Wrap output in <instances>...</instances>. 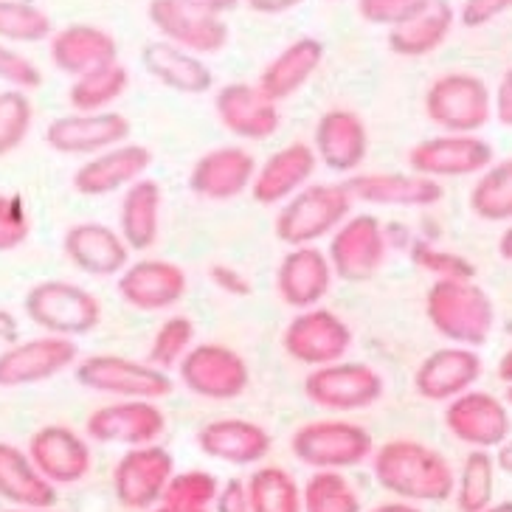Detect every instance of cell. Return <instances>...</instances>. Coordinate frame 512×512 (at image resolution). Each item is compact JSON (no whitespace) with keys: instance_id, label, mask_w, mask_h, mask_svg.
Masks as SVG:
<instances>
[{"instance_id":"cell-12","label":"cell","mask_w":512,"mask_h":512,"mask_svg":"<svg viewBox=\"0 0 512 512\" xmlns=\"http://www.w3.org/2000/svg\"><path fill=\"white\" fill-rule=\"evenodd\" d=\"M79 361V347L71 338L60 335H37L15 341L0 349V389H23L60 377L74 369Z\"/></svg>"},{"instance_id":"cell-13","label":"cell","mask_w":512,"mask_h":512,"mask_svg":"<svg viewBox=\"0 0 512 512\" xmlns=\"http://www.w3.org/2000/svg\"><path fill=\"white\" fill-rule=\"evenodd\" d=\"M493 161V144L479 133H442L408 150V169L434 181L482 175Z\"/></svg>"},{"instance_id":"cell-11","label":"cell","mask_w":512,"mask_h":512,"mask_svg":"<svg viewBox=\"0 0 512 512\" xmlns=\"http://www.w3.org/2000/svg\"><path fill=\"white\" fill-rule=\"evenodd\" d=\"M352 341L355 338L347 321L321 304L296 310V316L287 321L285 335H282V347L287 355L310 369L344 361L352 349Z\"/></svg>"},{"instance_id":"cell-7","label":"cell","mask_w":512,"mask_h":512,"mask_svg":"<svg viewBox=\"0 0 512 512\" xmlns=\"http://www.w3.org/2000/svg\"><path fill=\"white\" fill-rule=\"evenodd\" d=\"M425 116L442 133H479L493 119V93L482 76L442 74L425 91Z\"/></svg>"},{"instance_id":"cell-30","label":"cell","mask_w":512,"mask_h":512,"mask_svg":"<svg viewBox=\"0 0 512 512\" xmlns=\"http://www.w3.org/2000/svg\"><path fill=\"white\" fill-rule=\"evenodd\" d=\"M197 448L214 462L248 467L259 465L271 453L273 439L268 428H262L259 422L223 417V420L206 422L197 431Z\"/></svg>"},{"instance_id":"cell-64","label":"cell","mask_w":512,"mask_h":512,"mask_svg":"<svg viewBox=\"0 0 512 512\" xmlns=\"http://www.w3.org/2000/svg\"><path fill=\"white\" fill-rule=\"evenodd\" d=\"M504 403L512 408V386H507V397H504Z\"/></svg>"},{"instance_id":"cell-54","label":"cell","mask_w":512,"mask_h":512,"mask_svg":"<svg viewBox=\"0 0 512 512\" xmlns=\"http://www.w3.org/2000/svg\"><path fill=\"white\" fill-rule=\"evenodd\" d=\"M245 3L254 9L256 15L276 17V15H287V12H293L296 6H302L304 0H245Z\"/></svg>"},{"instance_id":"cell-63","label":"cell","mask_w":512,"mask_h":512,"mask_svg":"<svg viewBox=\"0 0 512 512\" xmlns=\"http://www.w3.org/2000/svg\"><path fill=\"white\" fill-rule=\"evenodd\" d=\"M0 512H51V510H40V507H6Z\"/></svg>"},{"instance_id":"cell-2","label":"cell","mask_w":512,"mask_h":512,"mask_svg":"<svg viewBox=\"0 0 512 512\" xmlns=\"http://www.w3.org/2000/svg\"><path fill=\"white\" fill-rule=\"evenodd\" d=\"M428 324L456 347H484L496 330V302L476 279H434L425 296Z\"/></svg>"},{"instance_id":"cell-61","label":"cell","mask_w":512,"mask_h":512,"mask_svg":"<svg viewBox=\"0 0 512 512\" xmlns=\"http://www.w3.org/2000/svg\"><path fill=\"white\" fill-rule=\"evenodd\" d=\"M147 512H209V510H186V507H175V504H164V501H158V504Z\"/></svg>"},{"instance_id":"cell-23","label":"cell","mask_w":512,"mask_h":512,"mask_svg":"<svg viewBox=\"0 0 512 512\" xmlns=\"http://www.w3.org/2000/svg\"><path fill=\"white\" fill-rule=\"evenodd\" d=\"M484 375V361L470 347H439L425 355L414 372V392L428 403H451L453 397L476 389Z\"/></svg>"},{"instance_id":"cell-16","label":"cell","mask_w":512,"mask_h":512,"mask_svg":"<svg viewBox=\"0 0 512 512\" xmlns=\"http://www.w3.org/2000/svg\"><path fill=\"white\" fill-rule=\"evenodd\" d=\"M445 428L467 448L498 451L512 437L510 406L496 394L470 389L445 406Z\"/></svg>"},{"instance_id":"cell-32","label":"cell","mask_w":512,"mask_h":512,"mask_svg":"<svg viewBox=\"0 0 512 512\" xmlns=\"http://www.w3.org/2000/svg\"><path fill=\"white\" fill-rule=\"evenodd\" d=\"M164 189L152 178H141L121 192L119 234L133 254H147L161 237Z\"/></svg>"},{"instance_id":"cell-52","label":"cell","mask_w":512,"mask_h":512,"mask_svg":"<svg viewBox=\"0 0 512 512\" xmlns=\"http://www.w3.org/2000/svg\"><path fill=\"white\" fill-rule=\"evenodd\" d=\"M211 507H214V512H251V498H248L245 479H228V482L220 484Z\"/></svg>"},{"instance_id":"cell-36","label":"cell","mask_w":512,"mask_h":512,"mask_svg":"<svg viewBox=\"0 0 512 512\" xmlns=\"http://www.w3.org/2000/svg\"><path fill=\"white\" fill-rule=\"evenodd\" d=\"M453 20L456 15L448 0H431L422 12L389 31V48L400 57H425L448 40Z\"/></svg>"},{"instance_id":"cell-1","label":"cell","mask_w":512,"mask_h":512,"mask_svg":"<svg viewBox=\"0 0 512 512\" xmlns=\"http://www.w3.org/2000/svg\"><path fill=\"white\" fill-rule=\"evenodd\" d=\"M377 484L400 501L442 504L453 496L456 473L451 462L431 445L417 439H389L372 453Z\"/></svg>"},{"instance_id":"cell-37","label":"cell","mask_w":512,"mask_h":512,"mask_svg":"<svg viewBox=\"0 0 512 512\" xmlns=\"http://www.w3.org/2000/svg\"><path fill=\"white\" fill-rule=\"evenodd\" d=\"M470 211L484 223L512 220V158H501L484 169L470 189Z\"/></svg>"},{"instance_id":"cell-58","label":"cell","mask_w":512,"mask_h":512,"mask_svg":"<svg viewBox=\"0 0 512 512\" xmlns=\"http://www.w3.org/2000/svg\"><path fill=\"white\" fill-rule=\"evenodd\" d=\"M496 375L501 383H507V386H512V347L501 355V361H498L496 366Z\"/></svg>"},{"instance_id":"cell-38","label":"cell","mask_w":512,"mask_h":512,"mask_svg":"<svg viewBox=\"0 0 512 512\" xmlns=\"http://www.w3.org/2000/svg\"><path fill=\"white\" fill-rule=\"evenodd\" d=\"M127 88H130V71L121 62H113L91 74L76 76L68 91V102L76 113H105L113 102H119Z\"/></svg>"},{"instance_id":"cell-26","label":"cell","mask_w":512,"mask_h":512,"mask_svg":"<svg viewBox=\"0 0 512 512\" xmlns=\"http://www.w3.org/2000/svg\"><path fill=\"white\" fill-rule=\"evenodd\" d=\"M62 254L76 271L91 279H116L127 265L133 251L121 240L119 228L85 220L74 223L62 237Z\"/></svg>"},{"instance_id":"cell-25","label":"cell","mask_w":512,"mask_h":512,"mask_svg":"<svg viewBox=\"0 0 512 512\" xmlns=\"http://www.w3.org/2000/svg\"><path fill=\"white\" fill-rule=\"evenodd\" d=\"M152 166V150L144 144L124 141L119 147L85 158V164L76 166L74 192L82 197H107L124 192L141 178H147Z\"/></svg>"},{"instance_id":"cell-57","label":"cell","mask_w":512,"mask_h":512,"mask_svg":"<svg viewBox=\"0 0 512 512\" xmlns=\"http://www.w3.org/2000/svg\"><path fill=\"white\" fill-rule=\"evenodd\" d=\"M366 512H422L417 504H411V501H386V504H377V507H372V510Z\"/></svg>"},{"instance_id":"cell-49","label":"cell","mask_w":512,"mask_h":512,"mask_svg":"<svg viewBox=\"0 0 512 512\" xmlns=\"http://www.w3.org/2000/svg\"><path fill=\"white\" fill-rule=\"evenodd\" d=\"M431 0H358V15L366 23L375 26H386L394 29L400 23H406L408 17H414L422 12Z\"/></svg>"},{"instance_id":"cell-44","label":"cell","mask_w":512,"mask_h":512,"mask_svg":"<svg viewBox=\"0 0 512 512\" xmlns=\"http://www.w3.org/2000/svg\"><path fill=\"white\" fill-rule=\"evenodd\" d=\"M34 124V105L29 93L6 88L0 91V158L23 147Z\"/></svg>"},{"instance_id":"cell-45","label":"cell","mask_w":512,"mask_h":512,"mask_svg":"<svg viewBox=\"0 0 512 512\" xmlns=\"http://www.w3.org/2000/svg\"><path fill=\"white\" fill-rule=\"evenodd\" d=\"M217 490H220V479L209 470H183V473H172L161 501L186 510H209Z\"/></svg>"},{"instance_id":"cell-43","label":"cell","mask_w":512,"mask_h":512,"mask_svg":"<svg viewBox=\"0 0 512 512\" xmlns=\"http://www.w3.org/2000/svg\"><path fill=\"white\" fill-rule=\"evenodd\" d=\"M192 347H195V321L189 316H169L152 335L147 363H152L155 369L172 372L181 366Z\"/></svg>"},{"instance_id":"cell-20","label":"cell","mask_w":512,"mask_h":512,"mask_svg":"<svg viewBox=\"0 0 512 512\" xmlns=\"http://www.w3.org/2000/svg\"><path fill=\"white\" fill-rule=\"evenodd\" d=\"M310 147H313L318 164L324 169L352 178V175L361 172V166L366 164V155H369L366 121L355 110H347V107L327 110L316 121Z\"/></svg>"},{"instance_id":"cell-29","label":"cell","mask_w":512,"mask_h":512,"mask_svg":"<svg viewBox=\"0 0 512 512\" xmlns=\"http://www.w3.org/2000/svg\"><path fill=\"white\" fill-rule=\"evenodd\" d=\"M316 169L318 158L310 144H287L256 166L254 183L248 192L259 206H282L296 192H302L307 183H313Z\"/></svg>"},{"instance_id":"cell-53","label":"cell","mask_w":512,"mask_h":512,"mask_svg":"<svg viewBox=\"0 0 512 512\" xmlns=\"http://www.w3.org/2000/svg\"><path fill=\"white\" fill-rule=\"evenodd\" d=\"M493 116H496L504 127H512V68L501 76V82H498L496 99H493Z\"/></svg>"},{"instance_id":"cell-9","label":"cell","mask_w":512,"mask_h":512,"mask_svg":"<svg viewBox=\"0 0 512 512\" xmlns=\"http://www.w3.org/2000/svg\"><path fill=\"white\" fill-rule=\"evenodd\" d=\"M183 389L195 394L200 400L211 403H228L248 392L251 386V369L237 349L206 341L195 344L186 352V358L178 366Z\"/></svg>"},{"instance_id":"cell-15","label":"cell","mask_w":512,"mask_h":512,"mask_svg":"<svg viewBox=\"0 0 512 512\" xmlns=\"http://www.w3.org/2000/svg\"><path fill=\"white\" fill-rule=\"evenodd\" d=\"M116 293L138 313H164L189 293V276L172 259H130L116 276Z\"/></svg>"},{"instance_id":"cell-60","label":"cell","mask_w":512,"mask_h":512,"mask_svg":"<svg viewBox=\"0 0 512 512\" xmlns=\"http://www.w3.org/2000/svg\"><path fill=\"white\" fill-rule=\"evenodd\" d=\"M496 465H498V470H504V473H510V476H512V437L507 439V442H504L501 448H498Z\"/></svg>"},{"instance_id":"cell-41","label":"cell","mask_w":512,"mask_h":512,"mask_svg":"<svg viewBox=\"0 0 512 512\" xmlns=\"http://www.w3.org/2000/svg\"><path fill=\"white\" fill-rule=\"evenodd\" d=\"M302 512H363L361 496L341 470H313L302 487Z\"/></svg>"},{"instance_id":"cell-59","label":"cell","mask_w":512,"mask_h":512,"mask_svg":"<svg viewBox=\"0 0 512 512\" xmlns=\"http://www.w3.org/2000/svg\"><path fill=\"white\" fill-rule=\"evenodd\" d=\"M498 254H501L504 262H512V220L501 231V237H498Z\"/></svg>"},{"instance_id":"cell-18","label":"cell","mask_w":512,"mask_h":512,"mask_svg":"<svg viewBox=\"0 0 512 512\" xmlns=\"http://www.w3.org/2000/svg\"><path fill=\"white\" fill-rule=\"evenodd\" d=\"M26 453L34 467L46 476L48 482L60 487L79 484L93 467V453L88 437L68 425H43L29 437Z\"/></svg>"},{"instance_id":"cell-10","label":"cell","mask_w":512,"mask_h":512,"mask_svg":"<svg viewBox=\"0 0 512 512\" xmlns=\"http://www.w3.org/2000/svg\"><path fill=\"white\" fill-rule=\"evenodd\" d=\"M327 256H330L335 279H344L352 285L366 282L383 268V262L389 256L386 228L375 214H366V211L349 214L330 237Z\"/></svg>"},{"instance_id":"cell-50","label":"cell","mask_w":512,"mask_h":512,"mask_svg":"<svg viewBox=\"0 0 512 512\" xmlns=\"http://www.w3.org/2000/svg\"><path fill=\"white\" fill-rule=\"evenodd\" d=\"M512 9V0H465L462 3V23L467 29L487 26L490 20L507 15Z\"/></svg>"},{"instance_id":"cell-28","label":"cell","mask_w":512,"mask_h":512,"mask_svg":"<svg viewBox=\"0 0 512 512\" xmlns=\"http://www.w3.org/2000/svg\"><path fill=\"white\" fill-rule=\"evenodd\" d=\"M335 273L330 256L318 245H296L287 248L279 268H276V293L293 310L318 307L327 299Z\"/></svg>"},{"instance_id":"cell-4","label":"cell","mask_w":512,"mask_h":512,"mask_svg":"<svg viewBox=\"0 0 512 512\" xmlns=\"http://www.w3.org/2000/svg\"><path fill=\"white\" fill-rule=\"evenodd\" d=\"M23 313L46 335L71 341L91 335L102 324V302L88 287L65 279H43L31 285L23 296Z\"/></svg>"},{"instance_id":"cell-35","label":"cell","mask_w":512,"mask_h":512,"mask_svg":"<svg viewBox=\"0 0 512 512\" xmlns=\"http://www.w3.org/2000/svg\"><path fill=\"white\" fill-rule=\"evenodd\" d=\"M0 498L12 507L51 510L57 504V487L34 467L23 448L0 442Z\"/></svg>"},{"instance_id":"cell-34","label":"cell","mask_w":512,"mask_h":512,"mask_svg":"<svg viewBox=\"0 0 512 512\" xmlns=\"http://www.w3.org/2000/svg\"><path fill=\"white\" fill-rule=\"evenodd\" d=\"M141 62H144L147 74L169 91L200 96L214 85V74L206 62L192 51H183V48L172 46L166 40H158V43H150L144 48Z\"/></svg>"},{"instance_id":"cell-51","label":"cell","mask_w":512,"mask_h":512,"mask_svg":"<svg viewBox=\"0 0 512 512\" xmlns=\"http://www.w3.org/2000/svg\"><path fill=\"white\" fill-rule=\"evenodd\" d=\"M209 279L214 285L220 287L223 293H228L231 299H245L251 296V279L242 271H237L234 265H226V262H214L209 268Z\"/></svg>"},{"instance_id":"cell-22","label":"cell","mask_w":512,"mask_h":512,"mask_svg":"<svg viewBox=\"0 0 512 512\" xmlns=\"http://www.w3.org/2000/svg\"><path fill=\"white\" fill-rule=\"evenodd\" d=\"M355 203L383 209H431L445 197L442 183L417 172H358L344 181Z\"/></svg>"},{"instance_id":"cell-17","label":"cell","mask_w":512,"mask_h":512,"mask_svg":"<svg viewBox=\"0 0 512 512\" xmlns=\"http://www.w3.org/2000/svg\"><path fill=\"white\" fill-rule=\"evenodd\" d=\"M166 414L155 400H116L96 408L85 422V437L99 445H152L164 437Z\"/></svg>"},{"instance_id":"cell-56","label":"cell","mask_w":512,"mask_h":512,"mask_svg":"<svg viewBox=\"0 0 512 512\" xmlns=\"http://www.w3.org/2000/svg\"><path fill=\"white\" fill-rule=\"evenodd\" d=\"M17 321L12 318V313H6V310H0V341H6V347L9 344H15L17 341Z\"/></svg>"},{"instance_id":"cell-31","label":"cell","mask_w":512,"mask_h":512,"mask_svg":"<svg viewBox=\"0 0 512 512\" xmlns=\"http://www.w3.org/2000/svg\"><path fill=\"white\" fill-rule=\"evenodd\" d=\"M51 62L68 76L91 74L119 62V43L110 31L91 23H71L51 34Z\"/></svg>"},{"instance_id":"cell-48","label":"cell","mask_w":512,"mask_h":512,"mask_svg":"<svg viewBox=\"0 0 512 512\" xmlns=\"http://www.w3.org/2000/svg\"><path fill=\"white\" fill-rule=\"evenodd\" d=\"M0 82H6L15 91L29 93L43 85V71L26 54L0 40Z\"/></svg>"},{"instance_id":"cell-14","label":"cell","mask_w":512,"mask_h":512,"mask_svg":"<svg viewBox=\"0 0 512 512\" xmlns=\"http://www.w3.org/2000/svg\"><path fill=\"white\" fill-rule=\"evenodd\" d=\"M175 473V456L164 445H138L127 448L113 467V496L124 510L147 512L161 498Z\"/></svg>"},{"instance_id":"cell-3","label":"cell","mask_w":512,"mask_h":512,"mask_svg":"<svg viewBox=\"0 0 512 512\" xmlns=\"http://www.w3.org/2000/svg\"><path fill=\"white\" fill-rule=\"evenodd\" d=\"M352 206L355 200L344 183H307L302 192L279 206L273 234L287 248L318 245L321 240H330L335 228L352 214Z\"/></svg>"},{"instance_id":"cell-47","label":"cell","mask_w":512,"mask_h":512,"mask_svg":"<svg viewBox=\"0 0 512 512\" xmlns=\"http://www.w3.org/2000/svg\"><path fill=\"white\" fill-rule=\"evenodd\" d=\"M31 237V214L15 192H0V254L17 251Z\"/></svg>"},{"instance_id":"cell-24","label":"cell","mask_w":512,"mask_h":512,"mask_svg":"<svg viewBox=\"0 0 512 512\" xmlns=\"http://www.w3.org/2000/svg\"><path fill=\"white\" fill-rule=\"evenodd\" d=\"M254 152L240 144H226L203 152L189 169V189L200 200L226 203L234 197L245 195L251 189L256 175Z\"/></svg>"},{"instance_id":"cell-21","label":"cell","mask_w":512,"mask_h":512,"mask_svg":"<svg viewBox=\"0 0 512 512\" xmlns=\"http://www.w3.org/2000/svg\"><path fill=\"white\" fill-rule=\"evenodd\" d=\"M147 17L166 43L192 51L197 57L217 54L228 43V23L223 17L197 12L183 0H150Z\"/></svg>"},{"instance_id":"cell-8","label":"cell","mask_w":512,"mask_h":512,"mask_svg":"<svg viewBox=\"0 0 512 512\" xmlns=\"http://www.w3.org/2000/svg\"><path fill=\"white\" fill-rule=\"evenodd\" d=\"M386 394V380L375 366L358 361H338L310 369L304 377V397L321 411L352 414L372 408Z\"/></svg>"},{"instance_id":"cell-6","label":"cell","mask_w":512,"mask_h":512,"mask_svg":"<svg viewBox=\"0 0 512 512\" xmlns=\"http://www.w3.org/2000/svg\"><path fill=\"white\" fill-rule=\"evenodd\" d=\"M76 383L93 394H107L116 400H164L175 392V380L164 369L147 361H133L124 355H88L74 366Z\"/></svg>"},{"instance_id":"cell-33","label":"cell","mask_w":512,"mask_h":512,"mask_svg":"<svg viewBox=\"0 0 512 512\" xmlns=\"http://www.w3.org/2000/svg\"><path fill=\"white\" fill-rule=\"evenodd\" d=\"M321 62H324V43L316 37H299L262 68L256 85L279 105V102L290 99L293 93L302 91L321 68Z\"/></svg>"},{"instance_id":"cell-62","label":"cell","mask_w":512,"mask_h":512,"mask_svg":"<svg viewBox=\"0 0 512 512\" xmlns=\"http://www.w3.org/2000/svg\"><path fill=\"white\" fill-rule=\"evenodd\" d=\"M482 512H512V501H498V504L493 501V504H490V507Z\"/></svg>"},{"instance_id":"cell-46","label":"cell","mask_w":512,"mask_h":512,"mask_svg":"<svg viewBox=\"0 0 512 512\" xmlns=\"http://www.w3.org/2000/svg\"><path fill=\"white\" fill-rule=\"evenodd\" d=\"M411 259L417 268L431 273L434 279H476V265L467 256L425 240H417L411 245Z\"/></svg>"},{"instance_id":"cell-27","label":"cell","mask_w":512,"mask_h":512,"mask_svg":"<svg viewBox=\"0 0 512 512\" xmlns=\"http://www.w3.org/2000/svg\"><path fill=\"white\" fill-rule=\"evenodd\" d=\"M214 113L234 138L242 141H265L276 136L282 113L268 93L251 82H231L223 85L214 96Z\"/></svg>"},{"instance_id":"cell-19","label":"cell","mask_w":512,"mask_h":512,"mask_svg":"<svg viewBox=\"0 0 512 512\" xmlns=\"http://www.w3.org/2000/svg\"><path fill=\"white\" fill-rule=\"evenodd\" d=\"M130 141V121L121 113H68L48 121L46 144L60 155L93 158L99 152Z\"/></svg>"},{"instance_id":"cell-39","label":"cell","mask_w":512,"mask_h":512,"mask_svg":"<svg viewBox=\"0 0 512 512\" xmlns=\"http://www.w3.org/2000/svg\"><path fill=\"white\" fill-rule=\"evenodd\" d=\"M496 456L490 451L470 448L465 456V465L456 476V510L459 512H482L496 501Z\"/></svg>"},{"instance_id":"cell-55","label":"cell","mask_w":512,"mask_h":512,"mask_svg":"<svg viewBox=\"0 0 512 512\" xmlns=\"http://www.w3.org/2000/svg\"><path fill=\"white\" fill-rule=\"evenodd\" d=\"M183 3H189L197 12H206V15L214 17L228 15V12H234L240 6V0H183Z\"/></svg>"},{"instance_id":"cell-40","label":"cell","mask_w":512,"mask_h":512,"mask_svg":"<svg viewBox=\"0 0 512 512\" xmlns=\"http://www.w3.org/2000/svg\"><path fill=\"white\" fill-rule=\"evenodd\" d=\"M251 512H302V487L285 467H256L245 479Z\"/></svg>"},{"instance_id":"cell-42","label":"cell","mask_w":512,"mask_h":512,"mask_svg":"<svg viewBox=\"0 0 512 512\" xmlns=\"http://www.w3.org/2000/svg\"><path fill=\"white\" fill-rule=\"evenodd\" d=\"M51 17L26 0H0V40L3 43H43L51 40Z\"/></svg>"},{"instance_id":"cell-5","label":"cell","mask_w":512,"mask_h":512,"mask_svg":"<svg viewBox=\"0 0 512 512\" xmlns=\"http://www.w3.org/2000/svg\"><path fill=\"white\" fill-rule=\"evenodd\" d=\"M290 451L313 470H349L372 459L375 453V439L369 428L358 422L341 420V417H327V420H313L296 428L290 437Z\"/></svg>"}]
</instances>
